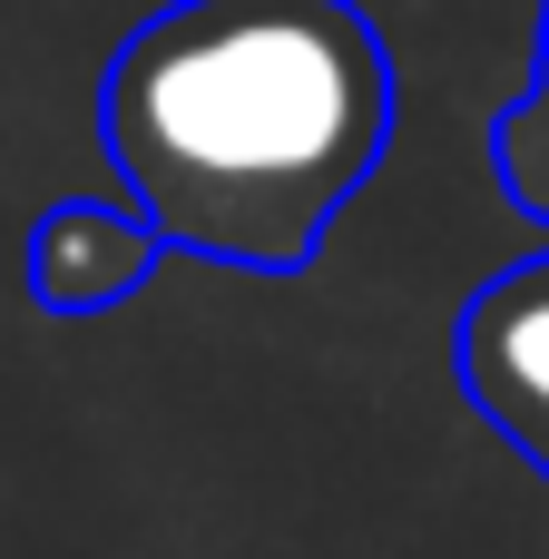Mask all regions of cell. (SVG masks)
<instances>
[{"label":"cell","mask_w":549,"mask_h":559,"mask_svg":"<svg viewBox=\"0 0 549 559\" xmlns=\"http://www.w3.org/2000/svg\"><path fill=\"white\" fill-rule=\"evenodd\" d=\"M157 255H167V236H157V216L138 197L128 206L69 197V206H49L29 226V295L49 314H108V305H128L157 275Z\"/></svg>","instance_id":"obj_3"},{"label":"cell","mask_w":549,"mask_h":559,"mask_svg":"<svg viewBox=\"0 0 549 559\" xmlns=\"http://www.w3.org/2000/svg\"><path fill=\"white\" fill-rule=\"evenodd\" d=\"M452 373L472 413L549 481V255L491 275L452 324Z\"/></svg>","instance_id":"obj_2"},{"label":"cell","mask_w":549,"mask_h":559,"mask_svg":"<svg viewBox=\"0 0 549 559\" xmlns=\"http://www.w3.org/2000/svg\"><path fill=\"white\" fill-rule=\"evenodd\" d=\"M491 167H501V187H511V197L549 226V0H540L530 79H521V98H511V108H501V128H491Z\"/></svg>","instance_id":"obj_4"},{"label":"cell","mask_w":549,"mask_h":559,"mask_svg":"<svg viewBox=\"0 0 549 559\" xmlns=\"http://www.w3.org/2000/svg\"><path fill=\"white\" fill-rule=\"evenodd\" d=\"M98 138L167 255L305 275L393 147V49L354 0H167L118 39Z\"/></svg>","instance_id":"obj_1"}]
</instances>
